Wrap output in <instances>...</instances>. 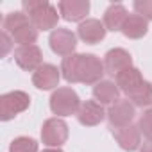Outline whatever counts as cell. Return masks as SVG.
<instances>
[{
	"instance_id": "d4e9b609",
	"label": "cell",
	"mask_w": 152,
	"mask_h": 152,
	"mask_svg": "<svg viewBox=\"0 0 152 152\" xmlns=\"http://www.w3.org/2000/svg\"><path fill=\"white\" fill-rule=\"evenodd\" d=\"M132 7H134V13L143 16L147 22L152 20V0H136Z\"/></svg>"
},
{
	"instance_id": "603a6c76",
	"label": "cell",
	"mask_w": 152,
	"mask_h": 152,
	"mask_svg": "<svg viewBox=\"0 0 152 152\" xmlns=\"http://www.w3.org/2000/svg\"><path fill=\"white\" fill-rule=\"evenodd\" d=\"M9 152H38V141L29 136H18L11 141Z\"/></svg>"
},
{
	"instance_id": "3957f363",
	"label": "cell",
	"mask_w": 152,
	"mask_h": 152,
	"mask_svg": "<svg viewBox=\"0 0 152 152\" xmlns=\"http://www.w3.org/2000/svg\"><path fill=\"white\" fill-rule=\"evenodd\" d=\"M31 106V95L22 91V90H15L9 93H4L0 97V120L2 122H9L13 120L16 115L27 111Z\"/></svg>"
},
{
	"instance_id": "ffe728a7",
	"label": "cell",
	"mask_w": 152,
	"mask_h": 152,
	"mask_svg": "<svg viewBox=\"0 0 152 152\" xmlns=\"http://www.w3.org/2000/svg\"><path fill=\"white\" fill-rule=\"evenodd\" d=\"M38 32H39V31L32 25V22H27V23L16 27V29H15L13 32H9V34H11L13 41L18 43V47H25V45H34V43H36Z\"/></svg>"
},
{
	"instance_id": "83f0119b",
	"label": "cell",
	"mask_w": 152,
	"mask_h": 152,
	"mask_svg": "<svg viewBox=\"0 0 152 152\" xmlns=\"http://www.w3.org/2000/svg\"><path fill=\"white\" fill-rule=\"evenodd\" d=\"M41 152H63L61 148H45V150H41Z\"/></svg>"
},
{
	"instance_id": "9a60e30c",
	"label": "cell",
	"mask_w": 152,
	"mask_h": 152,
	"mask_svg": "<svg viewBox=\"0 0 152 152\" xmlns=\"http://www.w3.org/2000/svg\"><path fill=\"white\" fill-rule=\"evenodd\" d=\"M115 81H116V86H118V90L120 91H124L127 97L145 81L143 79V75H141V72L138 70V68H134V66H131V68H127V70H124L122 73H118L116 77H115Z\"/></svg>"
},
{
	"instance_id": "277c9868",
	"label": "cell",
	"mask_w": 152,
	"mask_h": 152,
	"mask_svg": "<svg viewBox=\"0 0 152 152\" xmlns=\"http://www.w3.org/2000/svg\"><path fill=\"white\" fill-rule=\"evenodd\" d=\"M68 134V124L63 118L54 116L45 120L41 125V141L43 145H47V148H59L63 143H66Z\"/></svg>"
},
{
	"instance_id": "ba28073f",
	"label": "cell",
	"mask_w": 152,
	"mask_h": 152,
	"mask_svg": "<svg viewBox=\"0 0 152 152\" xmlns=\"http://www.w3.org/2000/svg\"><path fill=\"white\" fill-rule=\"evenodd\" d=\"M15 63L25 70V72H36L43 64V52L38 45H25V47H16L13 52Z\"/></svg>"
},
{
	"instance_id": "6da1fadb",
	"label": "cell",
	"mask_w": 152,
	"mask_h": 152,
	"mask_svg": "<svg viewBox=\"0 0 152 152\" xmlns=\"http://www.w3.org/2000/svg\"><path fill=\"white\" fill-rule=\"evenodd\" d=\"M23 13L31 18L38 31H56L59 22V9L48 4L47 0H23Z\"/></svg>"
},
{
	"instance_id": "5bb4252c",
	"label": "cell",
	"mask_w": 152,
	"mask_h": 152,
	"mask_svg": "<svg viewBox=\"0 0 152 152\" xmlns=\"http://www.w3.org/2000/svg\"><path fill=\"white\" fill-rule=\"evenodd\" d=\"M113 136L122 150L134 152L141 147V132H140L138 125H134V124L120 127V129H113Z\"/></svg>"
},
{
	"instance_id": "7c38bea8",
	"label": "cell",
	"mask_w": 152,
	"mask_h": 152,
	"mask_svg": "<svg viewBox=\"0 0 152 152\" xmlns=\"http://www.w3.org/2000/svg\"><path fill=\"white\" fill-rule=\"evenodd\" d=\"M104 118H107V111L97 100H86V102H83L81 104V109L77 113V120L84 127H95Z\"/></svg>"
},
{
	"instance_id": "8fae6325",
	"label": "cell",
	"mask_w": 152,
	"mask_h": 152,
	"mask_svg": "<svg viewBox=\"0 0 152 152\" xmlns=\"http://www.w3.org/2000/svg\"><path fill=\"white\" fill-rule=\"evenodd\" d=\"M59 15L63 20L66 22H84L88 20V13H90V2L88 0H63L57 4Z\"/></svg>"
},
{
	"instance_id": "52a82bcc",
	"label": "cell",
	"mask_w": 152,
	"mask_h": 152,
	"mask_svg": "<svg viewBox=\"0 0 152 152\" xmlns=\"http://www.w3.org/2000/svg\"><path fill=\"white\" fill-rule=\"evenodd\" d=\"M48 45H50V48H52L54 54H57V56H61V57H68V56L75 54V47H77V36H75V32H72L70 29L57 27L56 31L50 32Z\"/></svg>"
},
{
	"instance_id": "30bf717a",
	"label": "cell",
	"mask_w": 152,
	"mask_h": 152,
	"mask_svg": "<svg viewBox=\"0 0 152 152\" xmlns=\"http://www.w3.org/2000/svg\"><path fill=\"white\" fill-rule=\"evenodd\" d=\"M132 66V56L125 48H111L104 56V68L106 73L111 77H116L118 73Z\"/></svg>"
},
{
	"instance_id": "e0dca14e",
	"label": "cell",
	"mask_w": 152,
	"mask_h": 152,
	"mask_svg": "<svg viewBox=\"0 0 152 152\" xmlns=\"http://www.w3.org/2000/svg\"><path fill=\"white\" fill-rule=\"evenodd\" d=\"M127 16H129V13H127L125 6H122V4H111V6L104 11V20H102V23L106 25L107 31L116 32V31H122V27H124Z\"/></svg>"
},
{
	"instance_id": "ac0fdd59",
	"label": "cell",
	"mask_w": 152,
	"mask_h": 152,
	"mask_svg": "<svg viewBox=\"0 0 152 152\" xmlns=\"http://www.w3.org/2000/svg\"><path fill=\"white\" fill-rule=\"evenodd\" d=\"M120 32L125 38H129V39H141L148 32V22L143 16L136 15V13L134 15H129Z\"/></svg>"
},
{
	"instance_id": "484cf974",
	"label": "cell",
	"mask_w": 152,
	"mask_h": 152,
	"mask_svg": "<svg viewBox=\"0 0 152 152\" xmlns=\"http://www.w3.org/2000/svg\"><path fill=\"white\" fill-rule=\"evenodd\" d=\"M13 38H11V34L9 32H6V31H2L0 32V56L2 57H6L11 50H13Z\"/></svg>"
},
{
	"instance_id": "5b68a950",
	"label": "cell",
	"mask_w": 152,
	"mask_h": 152,
	"mask_svg": "<svg viewBox=\"0 0 152 152\" xmlns=\"http://www.w3.org/2000/svg\"><path fill=\"white\" fill-rule=\"evenodd\" d=\"M104 73H106V68L100 57H97L95 54H83L81 68H79V83L86 86H91V84L95 86L102 81Z\"/></svg>"
},
{
	"instance_id": "2e32d148",
	"label": "cell",
	"mask_w": 152,
	"mask_h": 152,
	"mask_svg": "<svg viewBox=\"0 0 152 152\" xmlns=\"http://www.w3.org/2000/svg\"><path fill=\"white\" fill-rule=\"evenodd\" d=\"M93 97L102 106H113L116 100H120V90L113 81H100L93 86Z\"/></svg>"
},
{
	"instance_id": "d6986e66",
	"label": "cell",
	"mask_w": 152,
	"mask_h": 152,
	"mask_svg": "<svg viewBox=\"0 0 152 152\" xmlns=\"http://www.w3.org/2000/svg\"><path fill=\"white\" fill-rule=\"evenodd\" d=\"M81 57L83 54H72L68 57H63L61 61V75L70 84L79 83V68H81Z\"/></svg>"
},
{
	"instance_id": "4316f807",
	"label": "cell",
	"mask_w": 152,
	"mask_h": 152,
	"mask_svg": "<svg viewBox=\"0 0 152 152\" xmlns=\"http://www.w3.org/2000/svg\"><path fill=\"white\" fill-rule=\"evenodd\" d=\"M140 152H152V140H145L140 147Z\"/></svg>"
},
{
	"instance_id": "7402d4cb",
	"label": "cell",
	"mask_w": 152,
	"mask_h": 152,
	"mask_svg": "<svg viewBox=\"0 0 152 152\" xmlns=\"http://www.w3.org/2000/svg\"><path fill=\"white\" fill-rule=\"evenodd\" d=\"M27 22H31V18L23 11H11V13L6 15L4 22H2V27H4L6 32H13L16 27H20V25H23Z\"/></svg>"
},
{
	"instance_id": "9c48e42d",
	"label": "cell",
	"mask_w": 152,
	"mask_h": 152,
	"mask_svg": "<svg viewBox=\"0 0 152 152\" xmlns=\"http://www.w3.org/2000/svg\"><path fill=\"white\" fill-rule=\"evenodd\" d=\"M59 79H61V68L50 64V63H43L34 73H32V84L38 90L48 91V90H57L59 86Z\"/></svg>"
},
{
	"instance_id": "7a4b0ae2",
	"label": "cell",
	"mask_w": 152,
	"mask_h": 152,
	"mask_svg": "<svg viewBox=\"0 0 152 152\" xmlns=\"http://www.w3.org/2000/svg\"><path fill=\"white\" fill-rule=\"evenodd\" d=\"M81 99L77 95L73 88L70 86H63V88H57L54 90V93L50 95V111L57 116V118H63V116H72L75 115L77 116L79 109H81Z\"/></svg>"
},
{
	"instance_id": "4fadbf2b",
	"label": "cell",
	"mask_w": 152,
	"mask_h": 152,
	"mask_svg": "<svg viewBox=\"0 0 152 152\" xmlns=\"http://www.w3.org/2000/svg\"><path fill=\"white\" fill-rule=\"evenodd\" d=\"M106 32H107L106 25L100 20H97V18H88V20L81 22L79 27H77V36L88 45L100 43L106 38Z\"/></svg>"
},
{
	"instance_id": "8992f818",
	"label": "cell",
	"mask_w": 152,
	"mask_h": 152,
	"mask_svg": "<svg viewBox=\"0 0 152 152\" xmlns=\"http://www.w3.org/2000/svg\"><path fill=\"white\" fill-rule=\"evenodd\" d=\"M136 116V106L129 99H120L107 109V120L111 129H120L131 125Z\"/></svg>"
},
{
	"instance_id": "44dd1931",
	"label": "cell",
	"mask_w": 152,
	"mask_h": 152,
	"mask_svg": "<svg viewBox=\"0 0 152 152\" xmlns=\"http://www.w3.org/2000/svg\"><path fill=\"white\" fill-rule=\"evenodd\" d=\"M127 99L136 107H150L152 106V84L148 81H143Z\"/></svg>"
},
{
	"instance_id": "cb8c5ba5",
	"label": "cell",
	"mask_w": 152,
	"mask_h": 152,
	"mask_svg": "<svg viewBox=\"0 0 152 152\" xmlns=\"http://www.w3.org/2000/svg\"><path fill=\"white\" fill-rule=\"evenodd\" d=\"M138 129L145 140H152V107L145 109L138 118Z\"/></svg>"
}]
</instances>
